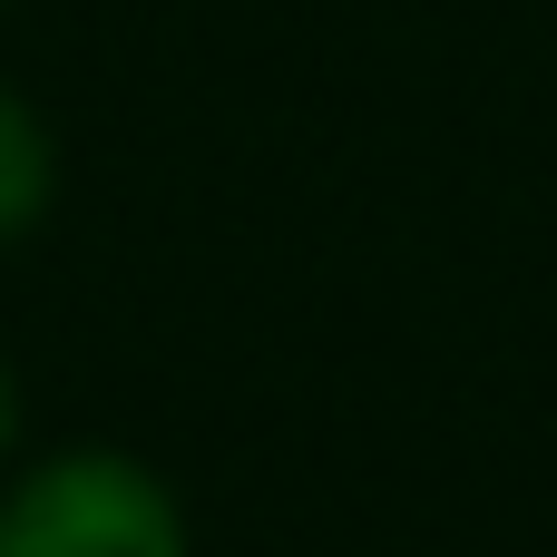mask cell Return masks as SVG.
<instances>
[{
    "label": "cell",
    "mask_w": 557,
    "mask_h": 557,
    "mask_svg": "<svg viewBox=\"0 0 557 557\" xmlns=\"http://www.w3.org/2000/svg\"><path fill=\"white\" fill-rule=\"evenodd\" d=\"M0 557H186V529L137 460L69 450L0 499Z\"/></svg>",
    "instance_id": "6da1fadb"
},
{
    "label": "cell",
    "mask_w": 557,
    "mask_h": 557,
    "mask_svg": "<svg viewBox=\"0 0 557 557\" xmlns=\"http://www.w3.org/2000/svg\"><path fill=\"white\" fill-rule=\"evenodd\" d=\"M49 186H59V157H49V127L29 117L20 88H0V245L29 235L49 215Z\"/></svg>",
    "instance_id": "7a4b0ae2"
},
{
    "label": "cell",
    "mask_w": 557,
    "mask_h": 557,
    "mask_svg": "<svg viewBox=\"0 0 557 557\" xmlns=\"http://www.w3.org/2000/svg\"><path fill=\"white\" fill-rule=\"evenodd\" d=\"M10 431H20V401H10V372H0V450H10Z\"/></svg>",
    "instance_id": "3957f363"
}]
</instances>
